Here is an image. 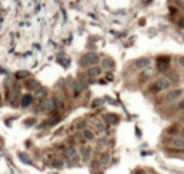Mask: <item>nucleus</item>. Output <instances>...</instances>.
Masks as SVG:
<instances>
[{
  "mask_svg": "<svg viewBox=\"0 0 184 174\" xmlns=\"http://www.w3.org/2000/svg\"><path fill=\"white\" fill-rule=\"evenodd\" d=\"M98 62H99V55L97 53H87L81 57V61H79L81 67H85V68L98 65Z\"/></svg>",
  "mask_w": 184,
  "mask_h": 174,
  "instance_id": "obj_1",
  "label": "nucleus"
},
{
  "mask_svg": "<svg viewBox=\"0 0 184 174\" xmlns=\"http://www.w3.org/2000/svg\"><path fill=\"white\" fill-rule=\"evenodd\" d=\"M170 87H172V82L164 75L156 78V81H154V89L156 91H166V89H169Z\"/></svg>",
  "mask_w": 184,
  "mask_h": 174,
  "instance_id": "obj_2",
  "label": "nucleus"
},
{
  "mask_svg": "<svg viewBox=\"0 0 184 174\" xmlns=\"http://www.w3.org/2000/svg\"><path fill=\"white\" fill-rule=\"evenodd\" d=\"M101 72H102L101 67L94 65V67H89V68H88L87 72H85V75H87L88 79H97L98 76L101 75Z\"/></svg>",
  "mask_w": 184,
  "mask_h": 174,
  "instance_id": "obj_3",
  "label": "nucleus"
},
{
  "mask_svg": "<svg viewBox=\"0 0 184 174\" xmlns=\"http://www.w3.org/2000/svg\"><path fill=\"white\" fill-rule=\"evenodd\" d=\"M169 65H170V57H159L157 58V69L159 71H167L169 69Z\"/></svg>",
  "mask_w": 184,
  "mask_h": 174,
  "instance_id": "obj_4",
  "label": "nucleus"
},
{
  "mask_svg": "<svg viewBox=\"0 0 184 174\" xmlns=\"http://www.w3.org/2000/svg\"><path fill=\"white\" fill-rule=\"evenodd\" d=\"M181 95H183V91H181V89H173V91H169L167 95H166V101H167V102H174V101L180 99Z\"/></svg>",
  "mask_w": 184,
  "mask_h": 174,
  "instance_id": "obj_5",
  "label": "nucleus"
},
{
  "mask_svg": "<svg viewBox=\"0 0 184 174\" xmlns=\"http://www.w3.org/2000/svg\"><path fill=\"white\" fill-rule=\"evenodd\" d=\"M150 62H152V61H150L149 58H146V57H144V58H139V60H136V61H135V64H133V67H135L136 69H146L147 67L150 65Z\"/></svg>",
  "mask_w": 184,
  "mask_h": 174,
  "instance_id": "obj_6",
  "label": "nucleus"
},
{
  "mask_svg": "<svg viewBox=\"0 0 184 174\" xmlns=\"http://www.w3.org/2000/svg\"><path fill=\"white\" fill-rule=\"evenodd\" d=\"M54 109V101L53 98H45L41 103V110L43 112H51Z\"/></svg>",
  "mask_w": 184,
  "mask_h": 174,
  "instance_id": "obj_7",
  "label": "nucleus"
},
{
  "mask_svg": "<svg viewBox=\"0 0 184 174\" xmlns=\"http://www.w3.org/2000/svg\"><path fill=\"white\" fill-rule=\"evenodd\" d=\"M33 101H34V95H31V94H26V95H23L22 102H20V106H22V108H28V106H31L33 105Z\"/></svg>",
  "mask_w": 184,
  "mask_h": 174,
  "instance_id": "obj_8",
  "label": "nucleus"
},
{
  "mask_svg": "<svg viewBox=\"0 0 184 174\" xmlns=\"http://www.w3.org/2000/svg\"><path fill=\"white\" fill-rule=\"evenodd\" d=\"M101 67H102L103 69H112V68L115 67V62H113V60H112V58L105 57V58H102V60H101Z\"/></svg>",
  "mask_w": 184,
  "mask_h": 174,
  "instance_id": "obj_9",
  "label": "nucleus"
},
{
  "mask_svg": "<svg viewBox=\"0 0 184 174\" xmlns=\"http://www.w3.org/2000/svg\"><path fill=\"white\" fill-rule=\"evenodd\" d=\"M76 154H78V150H76L75 147H68V149L64 150V157L68 159V160H71L72 157H75Z\"/></svg>",
  "mask_w": 184,
  "mask_h": 174,
  "instance_id": "obj_10",
  "label": "nucleus"
},
{
  "mask_svg": "<svg viewBox=\"0 0 184 174\" xmlns=\"http://www.w3.org/2000/svg\"><path fill=\"white\" fill-rule=\"evenodd\" d=\"M24 87L27 88L28 91H35L37 88L40 87V82H38L37 79H30V81H27V82H26V85H24Z\"/></svg>",
  "mask_w": 184,
  "mask_h": 174,
  "instance_id": "obj_11",
  "label": "nucleus"
},
{
  "mask_svg": "<svg viewBox=\"0 0 184 174\" xmlns=\"http://www.w3.org/2000/svg\"><path fill=\"white\" fill-rule=\"evenodd\" d=\"M91 153H92V149H91V147H82V149H81V154H82V160H84V162H89Z\"/></svg>",
  "mask_w": 184,
  "mask_h": 174,
  "instance_id": "obj_12",
  "label": "nucleus"
},
{
  "mask_svg": "<svg viewBox=\"0 0 184 174\" xmlns=\"http://www.w3.org/2000/svg\"><path fill=\"white\" fill-rule=\"evenodd\" d=\"M172 146L173 147H178V149H184V139L183 137H176L172 140Z\"/></svg>",
  "mask_w": 184,
  "mask_h": 174,
  "instance_id": "obj_13",
  "label": "nucleus"
},
{
  "mask_svg": "<svg viewBox=\"0 0 184 174\" xmlns=\"http://www.w3.org/2000/svg\"><path fill=\"white\" fill-rule=\"evenodd\" d=\"M82 134H84V137H85V140H94L95 139V133L91 130V129H84L82 130Z\"/></svg>",
  "mask_w": 184,
  "mask_h": 174,
  "instance_id": "obj_14",
  "label": "nucleus"
},
{
  "mask_svg": "<svg viewBox=\"0 0 184 174\" xmlns=\"http://www.w3.org/2000/svg\"><path fill=\"white\" fill-rule=\"evenodd\" d=\"M34 95L37 96V98H45V95H47V89L44 87H38L35 91H34Z\"/></svg>",
  "mask_w": 184,
  "mask_h": 174,
  "instance_id": "obj_15",
  "label": "nucleus"
},
{
  "mask_svg": "<svg viewBox=\"0 0 184 174\" xmlns=\"http://www.w3.org/2000/svg\"><path fill=\"white\" fill-rule=\"evenodd\" d=\"M166 78L172 82V84H176V82H178V76H177V74L174 72V71H167V75H166Z\"/></svg>",
  "mask_w": 184,
  "mask_h": 174,
  "instance_id": "obj_16",
  "label": "nucleus"
},
{
  "mask_svg": "<svg viewBox=\"0 0 184 174\" xmlns=\"http://www.w3.org/2000/svg\"><path fill=\"white\" fill-rule=\"evenodd\" d=\"M109 160H110V154H109L108 152H105V153L101 154V157H99L98 162H99V164H108Z\"/></svg>",
  "mask_w": 184,
  "mask_h": 174,
  "instance_id": "obj_17",
  "label": "nucleus"
},
{
  "mask_svg": "<svg viewBox=\"0 0 184 174\" xmlns=\"http://www.w3.org/2000/svg\"><path fill=\"white\" fill-rule=\"evenodd\" d=\"M105 122H108V123H118L119 122V118L116 115L108 113V115H105Z\"/></svg>",
  "mask_w": 184,
  "mask_h": 174,
  "instance_id": "obj_18",
  "label": "nucleus"
},
{
  "mask_svg": "<svg viewBox=\"0 0 184 174\" xmlns=\"http://www.w3.org/2000/svg\"><path fill=\"white\" fill-rule=\"evenodd\" d=\"M95 128H97V130L99 133H103V132L106 130V126H105V123L103 122H101V120H98L97 123H95Z\"/></svg>",
  "mask_w": 184,
  "mask_h": 174,
  "instance_id": "obj_19",
  "label": "nucleus"
},
{
  "mask_svg": "<svg viewBox=\"0 0 184 174\" xmlns=\"http://www.w3.org/2000/svg\"><path fill=\"white\" fill-rule=\"evenodd\" d=\"M30 75L27 71H19L17 74H16V79H24V78H27V76Z\"/></svg>",
  "mask_w": 184,
  "mask_h": 174,
  "instance_id": "obj_20",
  "label": "nucleus"
},
{
  "mask_svg": "<svg viewBox=\"0 0 184 174\" xmlns=\"http://www.w3.org/2000/svg\"><path fill=\"white\" fill-rule=\"evenodd\" d=\"M51 166L60 168V167H62V160H60V159H53V160H51Z\"/></svg>",
  "mask_w": 184,
  "mask_h": 174,
  "instance_id": "obj_21",
  "label": "nucleus"
},
{
  "mask_svg": "<svg viewBox=\"0 0 184 174\" xmlns=\"http://www.w3.org/2000/svg\"><path fill=\"white\" fill-rule=\"evenodd\" d=\"M19 157H20V159H22V160H23V162H24L26 164L31 163V162H30V159H28V157H27V156H26L24 153H20V154H19Z\"/></svg>",
  "mask_w": 184,
  "mask_h": 174,
  "instance_id": "obj_22",
  "label": "nucleus"
},
{
  "mask_svg": "<svg viewBox=\"0 0 184 174\" xmlns=\"http://www.w3.org/2000/svg\"><path fill=\"white\" fill-rule=\"evenodd\" d=\"M106 143H108V137H106V136H103V137H101V139H99V144H102V146H103V144H106Z\"/></svg>",
  "mask_w": 184,
  "mask_h": 174,
  "instance_id": "obj_23",
  "label": "nucleus"
},
{
  "mask_svg": "<svg viewBox=\"0 0 184 174\" xmlns=\"http://www.w3.org/2000/svg\"><path fill=\"white\" fill-rule=\"evenodd\" d=\"M177 108L180 109V110H184V99H181V101L178 102V105H177Z\"/></svg>",
  "mask_w": 184,
  "mask_h": 174,
  "instance_id": "obj_24",
  "label": "nucleus"
},
{
  "mask_svg": "<svg viewBox=\"0 0 184 174\" xmlns=\"http://www.w3.org/2000/svg\"><path fill=\"white\" fill-rule=\"evenodd\" d=\"M178 65L184 67V57H180V58H178Z\"/></svg>",
  "mask_w": 184,
  "mask_h": 174,
  "instance_id": "obj_25",
  "label": "nucleus"
},
{
  "mask_svg": "<svg viewBox=\"0 0 184 174\" xmlns=\"http://www.w3.org/2000/svg\"><path fill=\"white\" fill-rule=\"evenodd\" d=\"M99 103H102V101H101V99L95 101V102H94V108H97V105H99Z\"/></svg>",
  "mask_w": 184,
  "mask_h": 174,
  "instance_id": "obj_26",
  "label": "nucleus"
},
{
  "mask_svg": "<svg viewBox=\"0 0 184 174\" xmlns=\"http://www.w3.org/2000/svg\"><path fill=\"white\" fill-rule=\"evenodd\" d=\"M178 26H180L181 28H184V19H181V20L178 21Z\"/></svg>",
  "mask_w": 184,
  "mask_h": 174,
  "instance_id": "obj_27",
  "label": "nucleus"
},
{
  "mask_svg": "<svg viewBox=\"0 0 184 174\" xmlns=\"http://www.w3.org/2000/svg\"><path fill=\"white\" fill-rule=\"evenodd\" d=\"M181 137H183V139H184V130H183V136H181Z\"/></svg>",
  "mask_w": 184,
  "mask_h": 174,
  "instance_id": "obj_28",
  "label": "nucleus"
}]
</instances>
